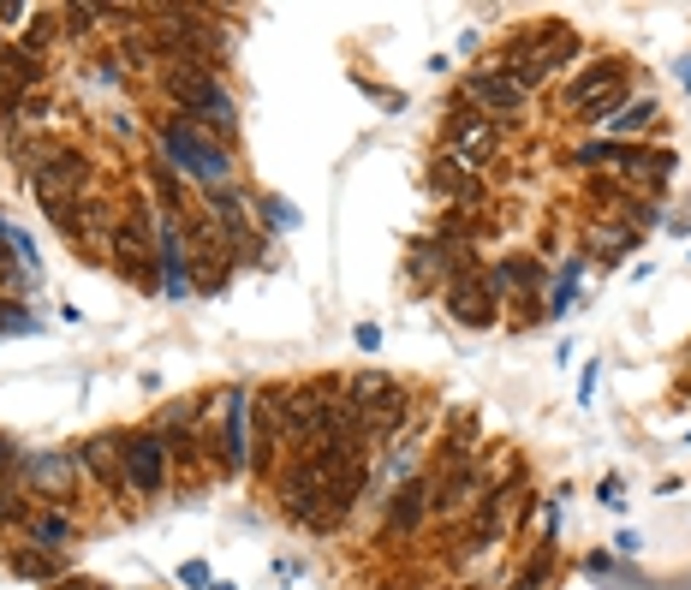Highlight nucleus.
<instances>
[{
	"label": "nucleus",
	"instance_id": "f257e3e1",
	"mask_svg": "<svg viewBox=\"0 0 691 590\" xmlns=\"http://www.w3.org/2000/svg\"><path fill=\"white\" fill-rule=\"evenodd\" d=\"M161 156H168V168H180V173H192V180H203L209 192H221V185L233 180L227 149H221V144H209V137H203V125H197V120H185V114L161 125Z\"/></svg>",
	"mask_w": 691,
	"mask_h": 590
},
{
	"label": "nucleus",
	"instance_id": "f03ea898",
	"mask_svg": "<svg viewBox=\"0 0 691 590\" xmlns=\"http://www.w3.org/2000/svg\"><path fill=\"white\" fill-rule=\"evenodd\" d=\"M168 96L185 108V120H197V125L209 120V132H221V137L238 132V108H233V96L221 90V78L209 66H173L168 72Z\"/></svg>",
	"mask_w": 691,
	"mask_h": 590
},
{
	"label": "nucleus",
	"instance_id": "7ed1b4c3",
	"mask_svg": "<svg viewBox=\"0 0 691 590\" xmlns=\"http://www.w3.org/2000/svg\"><path fill=\"white\" fill-rule=\"evenodd\" d=\"M346 406L358 411V430L363 435H394L406 423V394H399L394 376L382 370H358L346 382Z\"/></svg>",
	"mask_w": 691,
	"mask_h": 590
},
{
	"label": "nucleus",
	"instance_id": "20e7f679",
	"mask_svg": "<svg viewBox=\"0 0 691 590\" xmlns=\"http://www.w3.org/2000/svg\"><path fill=\"white\" fill-rule=\"evenodd\" d=\"M120 466H125V483L137 489V495H161V483H168V442H161L156 430H137L120 442Z\"/></svg>",
	"mask_w": 691,
	"mask_h": 590
},
{
	"label": "nucleus",
	"instance_id": "39448f33",
	"mask_svg": "<svg viewBox=\"0 0 691 590\" xmlns=\"http://www.w3.org/2000/svg\"><path fill=\"white\" fill-rule=\"evenodd\" d=\"M447 310L465 322V329H489L495 322V281L477 269H454V281H447Z\"/></svg>",
	"mask_w": 691,
	"mask_h": 590
},
{
	"label": "nucleus",
	"instance_id": "423d86ee",
	"mask_svg": "<svg viewBox=\"0 0 691 590\" xmlns=\"http://www.w3.org/2000/svg\"><path fill=\"white\" fill-rule=\"evenodd\" d=\"M620 90H626V66H620V60H602V66H590V72H578V78H572L567 102L572 108H596V114L608 120Z\"/></svg>",
	"mask_w": 691,
	"mask_h": 590
},
{
	"label": "nucleus",
	"instance_id": "0eeeda50",
	"mask_svg": "<svg viewBox=\"0 0 691 590\" xmlns=\"http://www.w3.org/2000/svg\"><path fill=\"white\" fill-rule=\"evenodd\" d=\"M423 513H430V483H423V477H411V483L387 501V531H418Z\"/></svg>",
	"mask_w": 691,
	"mask_h": 590
},
{
	"label": "nucleus",
	"instance_id": "6e6552de",
	"mask_svg": "<svg viewBox=\"0 0 691 590\" xmlns=\"http://www.w3.org/2000/svg\"><path fill=\"white\" fill-rule=\"evenodd\" d=\"M465 90H471V102H483V108H519L525 102V90L513 78H501V72H471Z\"/></svg>",
	"mask_w": 691,
	"mask_h": 590
},
{
	"label": "nucleus",
	"instance_id": "1a4fd4ad",
	"mask_svg": "<svg viewBox=\"0 0 691 590\" xmlns=\"http://www.w3.org/2000/svg\"><path fill=\"white\" fill-rule=\"evenodd\" d=\"M108 250L120 257L125 274H137V281L149 286V245H144V228H114V233H108Z\"/></svg>",
	"mask_w": 691,
	"mask_h": 590
},
{
	"label": "nucleus",
	"instance_id": "9d476101",
	"mask_svg": "<svg viewBox=\"0 0 691 590\" xmlns=\"http://www.w3.org/2000/svg\"><path fill=\"white\" fill-rule=\"evenodd\" d=\"M161 274H168V293L173 298L192 286V274H185V250H180V228H173V221H161Z\"/></svg>",
	"mask_w": 691,
	"mask_h": 590
},
{
	"label": "nucleus",
	"instance_id": "9b49d317",
	"mask_svg": "<svg viewBox=\"0 0 691 590\" xmlns=\"http://www.w3.org/2000/svg\"><path fill=\"white\" fill-rule=\"evenodd\" d=\"M12 573H18V579H54L60 585L66 561H60V549H30V555H12Z\"/></svg>",
	"mask_w": 691,
	"mask_h": 590
},
{
	"label": "nucleus",
	"instance_id": "f8f14e48",
	"mask_svg": "<svg viewBox=\"0 0 691 590\" xmlns=\"http://www.w3.org/2000/svg\"><path fill=\"white\" fill-rule=\"evenodd\" d=\"M245 411H250V400L245 394H227V466H245Z\"/></svg>",
	"mask_w": 691,
	"mask_h": 590
},
{
	"label": "nucleus",
	"instance_id": "ddd939ff",
	"mask_svg": "<svg viewBox=\"0 0 691 590\" xmlns=\"http://www.w3.org/2000/svg\"><path fill=\"white\" fill-rule=\"evenodd\" d=\"M650 114H656V102H650V96H638V102H620V108H614V114L602 120V125H608L614 137H626V132H644Z\"/></svg>",
	"mask_w": 691,
	"mask_h": 590
},
{
	"label": "nucleus",
	"instance_id": "4468645a",
	"mask_svg": "<svg viewBox=\"0 0 691 590\" xmlns=\"http://www.w3.org/2000/svg\"><path fill=\"white\" fill-rule=\"evenodd\" d=\"M24 471H30L36 483L60 489V483H66V477H72V459H66V454H30V459H24Z\"/></svg>",
	"mask_w": 691,
	"mask_h": 590
},
{
	"label": "nucleus",
	"instance_id": "2eb2a0df",
	"mask_svg": "<svg viewBox=\"0 0 691 590\" xmlns=\"http://www.w3.org/2000/svg\"><path fill=\"white\" fill-rule=\"evenodd\" d=\"M36 78H42V72H36L30 54H0V84H7V90H30Z\"/></svg>",
	"mask_w": 691,
	"mask_h": 590
},
{
	"label": "nucleus",
	"instance_id": "dca6fc26",
	"mask_svg": "<svg viewBox=\"0 0 691 590\" xmlns=\"http://www.w3.org/2000/svg\"><path fill=\"white\" fill-rule=\"evenodd\" d=\"M471 495H477V471H465V466H459V471H454V483L442 489V501H430V507H435V513H459Z\"/></svg>",
	"mask_w": 691,
	"mask_h": 590
},
{
	"label": "nucleus",
	"instance_id": "f3484780",
	"mask_svg": "<svg viewBox=\"0 0 691 590\" xmlns=\"http://www.w3.org/2000/svg\"><path fill=\"white\" fill-rule=\"evenodd\" d=\"M114 447H120V442H90V447H84V466L102 477V483H114V471H120V454H114Z\"/></svg>",
	"mask_w": 691,
	"mask_h": 590
},
{
	"label": "nucleus",
	"instance_id": "a211bd4d",
	"mask_svg": "<svg viewBox=\"0 0 691 590\" xmlns=\"http://www.w3.org/2000/svg\"><path fill=\"white\" fill-rule=\"evenodd\" d=\"M30 531H36V543H66V537H72V519H66V513H42Z\"/></svg>",
	"mask_w": 691,
	"mask_h": 590
},
{
	"label": "nucleus",
	"instance_id": "6ab92c4d",
	"mask_svg": "<svg viewBox=\"0 0 691 590\" xmlns=\"http://www.w3.org/2000/svg\"><path fill=\"white\" fill-rule=\"evenodd\" d=\"M435 192H471V180L459 173V161H442V168H435Z\"/></svg>",
	"mask_w": 691,
	"mask_h": 590
},
{
	"label": "nucleus",
	"instance_id": "aec40b11",
	"mask_svg": "<svg viewBox=\"0 0 691 590\" xmlns=\"http://www.w3.org/2000/svg\"><path fill=\"white\" fill-rule=\"evenodd\" d=\"M0 329L7 334H36V317H24L18 305H0Z\"/></svg>",
	"mask_w": 691,
	"mask_h": 590
},
{
	"label": "nucleus",
	"instance_id": "412c9836",
	"mask_svg": "<svg viewBox=\"0 0 691 590\" xmlns=\"http://www.w3.org/2000/svg\"><path fill=\"white\" fill-rule=\"evenodd\" d=\"M48 36H54V19H36V30H24V48L36 54V48H48Z\"/></svg>",
	"mask_w": 691,
	"mask_h": 590
},
{
	"label": "nucleus",
	"instance_id": "4be33fe9",
	"mask_svg": "<svg viewBox=\"0 0 691 590\" xmlns=\"http://www.w3.org/2000/svg\"><path fill=\"white\" fill-rule=\"evenodd\" d=\"M180 579L192 585V590H209V567H203V561H185V567H180Z\"/></svg>",
	"mask_w": 691,
	"mask_h": 590
},
{
	"label": "nucleus",
	"instance_id": "5701e85b",
	"mask_svg": "<svg viewBox=\"0 0 691 590\" xmlns=\"http://www.w3.org/2000/svg\"><path fill=\"white\" fill-rule=\"evenodd\" d=\"M358 346H363V353H375V346H382V329H370V322H363V329H358Z\"/></svg>",
	"mask_w": 691,
	"mask_h": 590
},
{
	"label": "nucleus",
	"instance_id": "b1692460",
	"mask_svg": "<svg viewBox=\"0 0 691 590\" xmlns=\"http://www.w3.org/2000/svg\"><path fill=\"white\" fill-rule=\"evenodd\" d=\"M269 221H274V228H293L298 216H293V209H286V204H269Z\"/></svg>",
	"mask_w": 691,
	"mask_h": 590
},
{
	"label": "nucleus",
	"instance_id": "393cba45",
	"mask_svg": "<svg viewBox=\"0 0 691 590\" xmlns=\"http://www.w3.org/2000/svg\"><path fill=\"white\" fill-rule=\"evenodd\" d=\"M54 590H96L90 579H72V585H54Z\"/></svg>",
	"mask_w": 691,
	"mask_h": 590
},
{
	"label": "nucleus",
	"instance_id": "a878e982",
	"mask_svg": "<svg viewBox=\"0 0 691 590\" xmlns=\"http://www.w3.org/2000/svg\"><path fill=\"white\" fill-rule=\"evenodd\" d=\"M209 590H233V585H209Z\"/></svg>",
	"mask_w": 691,
	"mask_h": 590
}]
</instances>
